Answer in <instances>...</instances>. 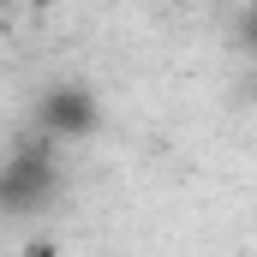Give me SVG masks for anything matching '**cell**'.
<instances>
[{"label": "cell", "mask_w": 257, "mask_h": 257, "mask_svg": "<svg viewBox=\"0 0 257 257\" xmlns=\"http://www.w3.org/2000/svg\"><path fill=\"white\" fill-rule=\"evenodd\" d=\"M48 132H90V102L78 96V90H60V96H48Z\"/></svg>", "instance_id": "6da1fadb"}]
</instances>
